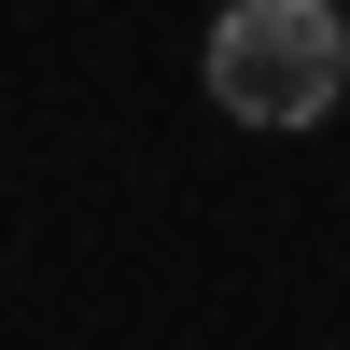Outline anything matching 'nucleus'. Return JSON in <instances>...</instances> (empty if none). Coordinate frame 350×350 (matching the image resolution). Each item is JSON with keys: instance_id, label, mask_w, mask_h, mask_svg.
<instances>
[{"instance_id": "f257e3e1", "label": "nucleus", "mask_w": 350, "mask_h": 350, "mask_svg": "<svg viewBox=\"0 0 350 350\" xmlns=\"http://www.w3.org/2000/svg\"><path fill=\"white\" fill-rule=\"evenodd\" d=\"M211 98L239 126H308L350 98V14L336 0H224L211 14Z\"/></svg>"}, {"instance_id": "f03ea898", "label": "nucleus", "mask_w": 350, "mask_h": 350, "mask_svg": "<svg viewBox=\"0 0 350 350\" xmlns=\"http://www.w3.org/2000/svg\"><path fill=\"white\" fill-rule=\"evenodd\" d=\"M336 14H350V0H336Z\"/></svg>"}]
</instances>
